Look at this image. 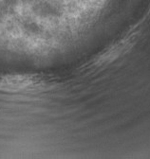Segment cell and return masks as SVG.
I'll list each match as a JSON object with an SVG mask.
<instances>
[{
  "mask_svg": "<svg viewBox=\"0 0 150 159\" xmlns=\"http://www.w3.org/2000/svg\"><path fill=\"white\" fill-rule=\"evenodd\" d=\"M30 8L35 16L42 19L59 18L63 12L59 4L51 0H34Z\"/></svg>",
  "mask_w": 150,
  "mask_h": 159,
  "instance_id": "6da1fadb",
  "label": "cell"
},
{
  "mask_svg": "<svg viewBox=\"0 0 150 159\" xmlns=\"http://www.w3.org/2000/svg\"><path fill=\"white\" fill-rule=\"evenodd\" d=\"M21 28L23 31L29 35H38L43 31L42 26L34 19L26 18L21 23Z\"/></svg>",
  "mask_w": 150,
  "mask_h": 159,
  "instance_id": "7a4b0ae2",
  "label": "cell"
},
{
  "mask_svg": "<svg viewBox=\"0 0 150 159\" xmlns=\"http://www.w3.org/2000/svg\"><path fill=\"white\" fill-rule=\"evenodd\" d=\"M0 3L5 7L10 14L15 11L16 9L21 5L20 0H0Z\"/></svg>",
  "mask_w": 150,
  "mask_h": 159,
  "instance_id": "3957f363",
  "label": "cell"
},
{
  "mask_svg": "<svg viewBox=\"0 0 150 159\" xmlns=\"http://www.w3.org/2000/svg\"><path fill=\"white\" fill-rule=\"evenodd\" d=\"M10 13L8 12V11L5 9V7L0 3V24H1L4 20H5V18L7 17V15H9Z\"/></svg>",
  "mask_w": 150,
  "mask_h": 159,
  "instance_id": "277c9868",
  "label": "cell"
},
{
  "mask_svg": "<svg viewBox=\"0 0 150 159\" xmlns=\"http://www.w3.org/2000/svg\"><path fill=\"white\" fill-rule=\"evenodd\" d=\"M34 2V0H20V4L21 5H29L30 6Z\"/></svg>",
  "mask_w": 150,
  "mask_h": 159,
  "instance_id": "5b68a950",
  "label": "cell"
}]
</instances>
